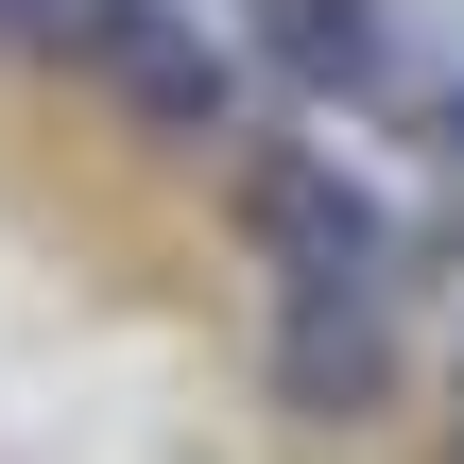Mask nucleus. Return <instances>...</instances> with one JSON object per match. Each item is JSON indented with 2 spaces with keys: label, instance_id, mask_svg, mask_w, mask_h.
I'll return each mask as SVG.
<instances>
[{
  "label": "nucleus",
  "instance_id": "nucleus-1",
  "mask_svg": "<svg viewBox=\"0 0 464 464\" xmlns=\"http://www.w3.org/2000/svg\"><path fill=\"white\" fill-rule=\"evenodd\" d=\"M121 103H138V138H241V52L207 34V0H86V34H69Z\"/></svg>",
  "mask_w": 464,
  "mask_h": 464
},
{
  "label": "nucleus",
  "instance_id": "nucleus-2",
  "mask_svg": "<svg viewBox=\"0 0 464 464\" xmlns=\"http://www.w3.org/2000/svg\"><path fill=\"white\" fill-rule=\"evenodd\" d=\"M241 224L276 258V293H396V207L344 155H258L241 172Z\"/></svg>",
  "mask_w": 464,
  "mask_h": 464
},
{
  "label": "nucleus",
  "instance_id": "nucleus-3",
  "mask_svg": "<svg viewBox=\"0 0 464 464\" xmlns=\"http://www.w3.org/2000/svg\"><path fill=\"white\" fill-rule=\"evenodd\" d=\"M276 396H293L310 430H362V413L396 396V310H379V293H293V310H276Z\"/></svg>",
  "mask_w": 464,
  "mask_h": 464
},
{
  "label": "nucleus",
  "instance_id": "nucleus-4",
  "mask_svg": "<svg viewBox=\"0 0 464 464\" xmlns=\"http://www.w3.org/2000/svg\"><path fill=\"white\" fill-rule=\"evenodd\" d=\"M258 34L293 69H379V0H258Z\"/></svg>",
  "mask_w": 464,
  "mask_h": 464
},
{
  "label": "nucleus",
  "instance_id": "nucleus-5",
  "mask_svg": "<svg viewBox=\"0 0 464 464\" xmlns=\"http://www.w3.org/2000/svg\"><path fill=\"white\" fill-rule=\"evenodd\" d=\"M0 34H17V52H69V34H86V0H0Z\"/></svg>",
  "mask_w": 464,
  "mask_h": 464
},
{
  "label": "nucleus",
  "instance_id": "nucleus-6",
  "mask_svg": "<svg viewBox=\"0 0 464 464\" xmlns=\"http://www.w3.org/2000/svg\"><path fill=\"white\" fill-rule=\"evenodd\" d=\"M448 155H464V103H448Z\"/></svg>",
  "mask_w": 464,
  "mask_h": 464
}]
</instances>
